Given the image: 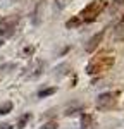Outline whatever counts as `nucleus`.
Returning <instances> with one entry per match:
<instances>
[{
    "instance_id": "1",
    "label": "nucleus",
    "mask_w": 124,
    "mask_h": 129,
    "mask_svg": "<svg viewBox=\"0 0 124 129\" xmlns=\"http://www.w3.org/2000/svg\"><path fill=\"white\" fill-rule=\"evenodd\" d=\"M107 0H93V2H90L84 9L79 12V19L84 21V22H93V21L98 17V14H102V10L107 7Z\"/></svg>"
},
{
    "instance_id": "2",
    "label": "nucleus",
    "mask_w": 124,
    "mask_h": 129,
    "mask_svg": "<svg viewBox=\"0 0 124 129\" xmlns=\"http://www.w3.org/2000/svg\"><path fill=\"white\" fill-rule=\"evenodd\" d=\"M114 55H97L90 60L88 67H86V72L88 74H98V72H103V71H109L114 66Z\"/></svg>"
},
{
    "instance_id": "3",
    "label": "nucleus",
    "mask_w": 124,
    "mask_h": 129,
    "mask_svg": "<svg viewBox=\"0 0 124 129\" xmlns=\"http://www.w3.org/2000/svg\"><path fill=\"white\" fill-rule=\"evenodd\" d=\"M17 22H19V17H17V16H9V17L0 19V35H4V36H12V33L16 31Z\"/></svg>"
},
{
    "instance_id": "4",
    "label": "nucleus",
    "mask_w": 124,
    "mask_h": 129,
    "mask_svg": "<svg viewBox=\"0 0 124 129\" xmlns=\"http://www.w3.org/2000/svg\"><path fill=\"white\" fill-rule=\"evenodd\" d=\"M114 103H115V98H114L112 93H102V95H98V98H97V109L98 110H107V109H110Z\"/></svg>"
},
{
    "instance_id": "5",
    "label": "nucleus",
    "mask_w": 124,
    "mask_h": 129,
    "mask_svg": "<svg viewBox=\"0 0 124 129\" xmlns=\"http://www.w3.org/2000/svg\"><path fill=\"white\" fill-rule=\"evenodd\" d=\"M103 35H105V31H100V33H97V35H93L91 38H90V41H88V45L84 47V50H86L88 53H91V52H95V48L98 47V43L102 41Z\"/></svg>"
},
{
    "instance_id": "6",
    "label": "nucleus",
    "mask_w": 124,
    "mask_h": 129,
    "mask_svg": "<svg viewBox=\"0 0 124 129\" xmlns=\"http://www.w3.org/2000/svg\"><path fill=\"white\" fill-rule=\"evenodd\" d=\"M93 126H95L93 115H90V114H83L81 115V129H93Z\"/></svg>"
},
{
    "instance_id": "7",
    "label": "nucleus",
    "mask_w": 124,
    "mask_h": 129,
    "mask_svg": "<svg viewBox=\"0 0 124 129\" xmlns=\"http://www.w3.org/2000/svg\"><path fill=\"white\" fill-rule=\"evenodd\" d=\"M10 110H12V102H5V103H2V105H0V115L9 114Z\"/></svg>"
},
{
    "instance_id": "8",
    "label": "nucleus",
    "mask_w": 124,
    "mask_h": 129,
    "mask_svg": "<svg viewBox=\"0 0 124 129\" xmlns=\"http://www.w3.org/2000/svg\"><path fill=\"white\" fill-rule=\"evenodd\" d=\"M31 119V114H24L22 117L19 119V122H17V129H24L26 127V122Z\"/></svg>"
},
{
    "instance_id": "9",
    "label": "nucleus",
    "mask_w": 124,
    "mask_h": 129,
    "mask_svg": "<svg viewBox=\"0 0 124 129\" xmlns=\"http://www.w3.org/2000/svg\"><path fill=\"white\" fill-rule=\"evenodd\" d=\"M79 24H81V19L76 16V17H72V19H69L67 22H66V28L71 29V28H76V26H79Z\"/></svg>"
},
{
    "instance_id": "10",
    "label": "nucleus",
    "mask_w": 124,
    "mask_h": 129,
    "mask_svg": "<svg viewBox=\"0 0 124 129\" xmlns=\"http://www.w3.org/2000/svg\"><path fill=\"white\" fill-rule=\"evenodd\" d=\"M57 91V88H47V89H41V91H38V96L40 98H45V96H50V95H53Z\"/></svg>"
},
{
    "instance_id": "11",
    "label": "nucleus",
    "mask_w": 124,
    "mask_h": 129,
    "mask_svg": "<svg viewBox=\"0 0 124 129\" xmlns=\"http://www.w3.org/2000/svg\"><path fill=\"white\" fill-rule=\"evenodd\" d=\"M59 127V124L55 122V120H50V122H47V124H43L40 129H57Z\"/></svg>"
},
{
    "instance_id": "12",
    "label": "nucleus",
    "mask_w": 124,
    "mask_h": 129,
    "mask_svg": "<svg viewBox=\"0 0 124 129\" xmlns=\"http://www.w3.org/2000/svg\"><path fill=\"white\" fill-rule=\"evenodd\" d=\"M33 52H35V48H33V47H26V48H24V53H33Z\"/></svg>"
},
{
    "instance_id": "13",
    "label": "nucleus",
    "mask_w": 124,
    "mask_h": 129,
    "mask_svg": "<svg viewBox=\"0 0 124 129\" xmlns=\"http://www.w3.org/2000/svg\"><path fill=\"white\" fill-rule=\"evenodd\" d=\"M0 129H14V126H10V124H0Z\"/></svg>"
},
{
    "instance_id": "14",
    "label": "nucleus",
    "mask_w": 124,
    "mask_h": 129,
    "mask_svg": "<svg viewBox=\"0 0 124 129\" xmlns=\"http://www.w3.org/2000/svg\"><path fill=\"white\" fill-rule=\"evenodd\" d=\"M122 2H124V0H114V4H115V5H121Z\"/></svg>"
},
{
    "instance_id": "15",
    "label": "nucleus",
    "mask_w": 124,
    "mask_h": 129,
    "mask_svg": "<svg viewBox=\"0 0 124 129\" xmlns=\"http://www.w3.org/2000/svg\"><path fill=\"white\" fill-rule=\"evenodd\" d=\"M59 2H60V7L64 5V4H66V0H59Z\"/></svg>"
},
{
    "instance_id": "16",
    "label": "nucleus",
    "mask_w": 124,
    "mask_h": 129,
    "mask_svg": "<svg viewBox=\"0 0 124 129\" xmlns=\"http://www.w3.org/2000/svg\"><path fill=\"white\" fill-rule=\"evenodd\" d=\"M0 45H4V38H2V40H0Z\"/></svg>"
},
{
    "instance_id": "17",
    "label": "nucleus",
    "mask_w": 124,
    "mask_h": 129,
    "mask_svg": "<svg viewBox=\"0 0 124 129\" xmlns=\"http://www.w3.org/2000/svg\"><path fill=\"white\" fill-rule=\"evenodd\" d=\"M122 22H124V16H122Z\"/></svg>"
}]
</instances>
